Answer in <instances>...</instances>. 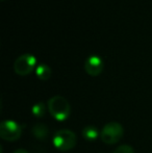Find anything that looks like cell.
I'll return each instance as SVG.
<instances>
[{
	"mask_svg": "<svg viewBox=\"0 0 152 153\" xmlns=\"http://www.w3.org/2000/svg\"><path fill=\"white\" fill-rule=\"evenodd\" d=\"M47 107L50 115L56 121L64 122L69 119L71 115V105L69 101L63 96L55 95L51 97L47 102Z\"/></svg>",
	"mask_w": 152,
	"mask_h": 153,
	"instance_id": "cell-1",
	"label": "cell"
},
{
	"mask_svg": "<svg viewBox=\"0 0 152 153\" xmlns=\"http://www.w3.org/2000/svg\"><path fill=\"white\" fill-rule=\"evenodd\" d=\"M31 133L39 141H45L48 137L49 129L43 123H38V124L33 125V127L31 128Z\"/></svg>",
	"mask_w": 152,
	"mask_h": 153,
	"instance_id": "cell-8",
	"label": "cell"
},
{
	"mask_svg": "<svg viewBox=\"0 0 152 153\" xmlns=\"http://www.w3.org/2000/svg\"><path fill=\"white\" fill-rule=\"evenodd\" d=\"M22 134V127L14 120H4L0 124V137L6 142H15Z\"/></svg>",
	"mask_w": 152,
	"mask_h": 153,
	"instance_id": "cell-5",
	"label": "cell"
},
{
	"mask_svg": "<svg viewBox=\"0 0 152 153\" xmlns=\"http://www.w3.org/2000/svg\"><path fill=\"white\" fill-rule=\"evenodd\" d=\"M13 153H29V152L25 149H17V150H15Z\"/></svg>",
	"mask_w": 152,
	"mask_h": 153,
	"instance_id": "cell-12",
	"label": "cell"
},
{
	"mask_svg": "<svg viewBox=\"0 0 152 153\" xmlns=\"http://www.w3.org/2000/svg\"><path fill=\"white\" fill-rule=\"evenodd\" d=\"M114 153H134V149L130 145L127 144H123L117 147V149L115 150Z\"/></svg>",
	"mask_w": 152,
	"mask_h": 153,
	"instance_id": "cell-11",
	"label": "cell"
},
{
	"mask_svg": "<svg viewBox=\"0 0 152 153\" xmlns=\"http://www.w3.org/2000/svg\"><path fill=\"white\" fill-rule=\"evenodd\" d=\"M51 68L46 64H40L36 68V75L40 80L46 81L51 77Z\"/></svg>",
	"mask_w": 152,
	"mask_h": 153,
	"instance_id": "cell-9",
	"label": "cell"
},
{
	"mask_svg": "<svg viewBox=\"0 0 152 153\" xmlns=\"http://www.w3.org/2000/svg\"><path fill=\"white\" fill-rule=\"evenodd\" d=\"M52 143L59 151L67 152L75 148L77 137L70 129H59L53 135Z\"/></svg>",
	"mask_w": 152,
	"mask_h": 153,
	"instance_id": "cell-2",
	"label": "cell"
},
{
	"mask_svg": "<svg viewBox=\"0 0 152 153\" xmlns=\"http://www.w3.org/2000/svg\"><path fill=\"white\" fill-rule=\"evenodd\" d=\"M81 134H82L83 139L87 142H95L100 137L99 130L94 125H87L83 127L81 130Z\"/></svg>",
	"mask_w": 152,
	"mask_h": 153,
	"instance_id": "cell-7",
	"label": "cell"
},
{
	"mask_svg": "<svg viewBox=\"0 0 152 153\" xmlns=\"http://www.w3.org/2000/svg\"><path fill=\"white\" fill-rule=\"evenodd\" d=\"M124 135V128L120 123L110 122L102 127L100 140L106 145H114L121 141Z\"/></svg>",
	"mask_w": 152,
	"mask_h": 153,
	"instance_id": "cell-3",
	"label": "cell"
},
{
	"mask_svg": "<svg viewBox=\"0 0 152 153\" xmlns=\"http://www.w3.org/2000/svg\"><path fill=\"white\" fill-rule=\"evenodd\" d=\"M83 68H85V71L90 76L95 77L102 73L103 68H104V64L101 57L96 54H93V55H90V56L85 59Z\"/></svg>",
	"mask_w": 152,
	"mask_h": 153,
	"instance_id": "cell-6",
	"label": "cell"
},
{
	"mask_svg": "<svg viewBox=\"0 0 152 153\" xmlns=\"http://www.w3.org/2000/svg\"><path fill=\"white\" fill-rule=\"evenodd\" d=\"M46 111H48V107L45 105L44 102H41V101L35 103V104L31 106V114H33L36 118L44 117L45 114H46Z\"/></svg>",
	"mask_w": 152,
	"mask_h": 153,
	"instance_id": "cell-10",
	"label": "cell"
},
{
	"mask_svg": "<svg viewBox=\"0 0 152 153\" xmlns=\"http://www.w3.org/2000/svg\"><path fill=\"white\" fill-rule=\"evenodd\" d=\"M37 68V59L33 54L24 53L16 59L14 62V71L17 75L26 76Z\"/></svg>",
	"mask_w": 152,
	"mask_h": 153,
	"instance_id": "cell-4",
	"label": "cell"
}]
</instances>
